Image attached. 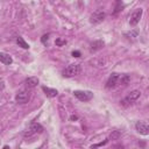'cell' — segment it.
Instances as JSON below:
<instances>
[{
	"label": "cell",
	"instance_id": "obj_3",
	"mask_svg": "<svg viewBox=\"0 0 149 149\" xmlns=\"http://www.w3.org/2000/svg\"><path fill=\"white\" fill-rule=\"evenodd\" d=\"M106 17V14L102 9H98L95 10L94 13H92V15L90 16V22L93 23V24H98L100 22H102Z\"/></svg>",
	"mask_w": 149,
	"mask_h": 149
},
{
	"label": "cell",
	"instance_id": "obj_8",
	"mask_svg": "<svg viewBox=\"0 0 149 149\" xmlns=\"http://www.w3.org/2000/svg\"><path fill=\"white\" fill-rule=\"evenodd\" d=\"M29 99H30V93L28 91H20L15 95V101L17 104H26V102H28Z\"/></svg>",
	"mask_w": 149,
	"mask_h": 149
},
{
	"label": "cell",
	"instance_id": "obj_6",
	"mask_svg": "<svg viewBox=\"0 0 149 149\" xmlns=\"http://www.w3.org/2000/svg\"><path fill=\"white\" fill-rule=\"evenodd\" d=\"M142 14H143V9H142V8H136V9L132 13V15H130L129 24H130V26H136V24L140 22L141 17H142Z\"/></svg>",
	"mask_w": 149,
	"mask_h": 149
},
{
	"label": "cell",
	"instance_id": "obj_17",
	"mask_svg": "<svg viewBox=\"0 0 149 149\" xmlns=\"http://www.w3.org/2000/svg\"><path fill=\"white\" fill-rule=\"evenodd\" d=\"M92 64H94L95 66H105L106 64V59H102V57H99V58H95L93 61H91Z\"/></svg>",
	"mask_w": 149,
	"mask_h": 149
},
{
	"label": "cell",
	"instance_id": "obj_4",
	"mask_svg": "<svg viewBox=\"0 0 149 149\" xmlns=\"http://www.w3.org/2000/svg\"><path fill=\"white\" fill-rule=\"evenodd\" d=\"M73 95L80 100V101H88L93 98V93L91 91H80V90H76L73 91Z\"/></svg>",
	"mask_w": 149,
	"mask_h": 149
},
{
	"label": "cell",
	"instance_id": "obj_15",
	"mask_svg": "<svg viewBox=\"0 0 149 149\" xmlns=\"http://www.w3.org/2000/svg\"><path fill=\"white\" fill-rule=\"evenodd\" d=\"M16 43L19 44V47H21V48H23V49H29V44H28L21 36H17V37H16Z\"/></svg>",
	"mask_w": 149,
	"mask_h": 149
},
{
	"label": "cell",
	"instance_id": "obj_9",
	"mask_svg": "<svg viewBox=\"0 0 149 149\" xmlns=\"http://www.w3.org/2000/svg\"><path fill=\"white\" fill-rule=\"evenodd\" d=\"M119 77H120L119 73L113 72V73L109 76V78H108V80H107V83H106V88H114L115 86H118Z\"/></svg>",
	"mask_w": 149,
	"mask_h": 149
},
{
	"label": "cell",
	"instance_id": "obj_20",
	"mask_svg": "<svg viewBox=\"0 0 149 149\" xmlns=\"http://www.w3.org/2000/svg\"><path fill=\"white\" fill-rule=\"evenodd\" d=\"M49 35H50V34H44V35L41 37V42H42L43 44H47V42L49 41Z\"/></svg>",
	"mask_w": 149,
	"mask_h": 149
},
{
	"label": "cell",
	"instance_id": "obj_12",
	"mask_svg": "<svg viewBox=\"0 0 149 149\" xmlns=\"http://www.w3.org/2000/svg\"><path fill=\"white\" fill-rule=\"evenodd\" d=\"M0 62L5 65H10L13 63V58L6 52H0Z\"/></svg>",
	"mask_w": 149,
	"mask_h": 149
},
{
	"label": "cell",
	"instance_id": "obj_10",
	"mask_svg": "<svg viewBox=\"0 0 149 149\" xmlns=\"http://www.w3.org/2000/svg\"><path fill=\"white\" fill-rule=\"evenodd\" d=\"M104 47H105V42H104L102 40H97V41H93V42L91 43L90 50H91L92 52H94V51H98V50L102 49Z\"/></svg>",
	"mask_w": 149,
	"mask_h": 149
},
{
	"label": "cell",
	"instance_id": "obj_16",
	"mask_svg": "<svg viewBox=\"0 0 149 149\" xmlns=\"http://www.w3.org/2000/svg\"><path fill=\"white\" fill-rule=\"evenodd\" d=\"M125 36H126L127 38H132V40H134V38H136V37L139 36V30L133 29V30H130V31H128V33H125Z\"/></svg>",
	"mask_w": 149,
	"mask_h": 149
},
{
	"label": "cell",
	"instance_id": "obj_22",
	"mask_svg": "<svg viewBox=\"0 0 149 149\" xmlns=\"http://www.w3.org/2000/svg\"><path fill=\"white\" fill-rule=\"evenodd\" d=\"M73 57H80V52L78 51V50H76V51H72V54H71Z\"/></svg>",
	"mask_w": 149,
	"mask_h": 149
},
{
	"label": "cell",
	"instance_id": "obj_23",
	"mask_svg": "<svg viewBox=\"0 0 149 149\" xmlns=\"http://www.w3.org/2000/svg\"><path fill=\"white\" fill-rule=\"evenodd\" d=\"M77 119H78L77 115H71V116H70V120H71V121H74V120H77Z\"/></svg>",
	"mask_w": 149,
	"mask_h": 149
},
{
	"label": "cell",
	"instance_id": "obj_1",
	"mask_svg": "<svg viewBox=\"0 0 149 149\" xmlns=\"http://www.w3.org/2000/svg\"><path fill=\"white\" fill-rule=\"evenodd\" d=\"M140 97H141V91H140V90H134V91L129 92V93L120 101V104H121L122 106H129L130 104L135 102Z\"/></svg>",
	"mask_w": 149,
	"mask_h": 149
},
{
	"label": "cell",
	"instance_id": "obj_19",
	"mask_svg": "<svg viewBox=\"0 0 149 149\" xmlns=\"http://www.w3.org/2000/svg\"><path fill=\"white\" fill-rule=\"evenodd\" d=\"M55 43H56V45H58V47H62V45L66 44V40H62V38H56Z\"/></svg>",
	"mask_w": 149,
	"mask_h": 149
},
{
	"label": "cell",
	"instance_id": "obj_21",
	"mask_svg": "<svg viewBox=\"0 0 149 149\" xmlns=\"http://www.w3.org/2000/svg\"><path fill=\"white\" fill-rule=\"evenodd\" d=\"M107 142H108V140H105L104 142H99V143H97V144H93V146H91V148H97V147H101V146H105V144H107Z\"/></svg>",
	"mask_w": 149,
	"mask_h": 149
},
{
	"label": "cell",
	"instance_id": "obj_7",
	"mask_svg": "<svg viewBox=\"0 0 149 149\" xmlns=\"http://www.w3.org/2000/svg\"><path fill=\"white\" fill-rule=\"evenodd\" d=\"M135 129L137 133L142 134V135H148L149 134V126L146 121H137L135 123Z\"/></svg>",
	"mask_w": 149,
	"mask_h": 149
},
{
	"label": "cell",
	"instance_id": "obj_24",
	"mask_svg": "<svg viewBox=\"0 0 149 149\" xmlns=\"http://www.w3.org/2000/svg\"><path fill=\"white\" fill-rule=\"evenodd\" d=\"M3 87H5V83L2 80H0V90H3Z\"/></svg>",
	"mask_w": 149,
	"mask_h": 149
},
{
	"label": "cell",
	"instance_id": "obj_14",
	"mask_svg": "<svg viewBox=\"0 0 149 149\" xmlns=\"http://www.w3.org/2000/svg\"><path fill=\"white\" fill-rule=\"evenodd\" d=\"M130 80V77L128 74H120L119 77V81H118V85H127Z\"/></svg>",
	"mask_w": 149,
	"mask_h": 149
},
{
	"label": "cell",
	"instance_id": "obj_13",
	"mask_svg": "<svg viewBox=\"0 0 149 149\" xmlns=\"http://www.w3.org/2000/svg\"><path fill=\"white\" fill-rule=\"evenodd\" d=\"M42 90H43V92L45 93V95H47V97H49V98H54V97H56V95L58 94V91H57V90H55V88H50V87L43 86V87H42Z\"/></svg>",
	"mask_w": 149,
	"mask_h": 149
},
{
	"label": "cell",
	"instance_id": "obj_2",
	"mask_svg": "<svg viewBox=\"0 0 149 149\" xmlns=\"http://www.w3.org/2000/svg\"><path fill=\"white\" fill-rule=\"evenodd\" d=\"M81 71V68H80V64H70L68 65L64 71H63V76L66 77V78H70V77H74V76H78Z\"/></svg>",
	"mask_w": 149,
	"mask_h": 149
},
{
	"label": "cell",
	"instance_id": "obj_18",
	"mask_svg": "<svg viewBox=\"0 0 149 149\" xmlns=\"http://www.w3.org/2000/svg\"><path fill=\"white\" fill-rule=\"evenodd\" d=\"M120 136H121V132H119V130H112L108 140H119Z\"/></svg>",
	"mask_w": 149,
	"mask_h": 149
},
{
	"label": "cell",
	"instance_id": "obj_11",
	"mask_svg": "<svg viewBox=\"0 0 149 149\" xmlns=\"http://www.w3.org/2000/svg\"><path fill=\"white\" fill-rule=\"evenodd\" d=\"M38 81H40V80H38L37 77H28V78H26L24 84H26V86H27L28 88H33V87L37 86Z\"/></svg>",
	"mask_w": 149,
	"mask_h": 149
},
{
	"label": "cell",
	"instance_id": "obj_5",
	"mask_svg": "<svg viewBox=\"0 0 149 149\" xmlns=\"http://www.w3.org/2000/svg\"><path fill=\"white\" fill-rule=\"evenodd\" d=\"M42 132H43V127H42L40 123L33 122V123H30L29 127L27 128L24 135H26V136H27V135H28V136H31V135H34V134H40V133H42Z\"/></svg>",
	"mask_w": 149,
	"mask_h": 149
}]
</instances>
